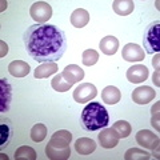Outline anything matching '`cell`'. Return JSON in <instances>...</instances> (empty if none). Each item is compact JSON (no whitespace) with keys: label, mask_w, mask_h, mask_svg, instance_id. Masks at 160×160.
<instances>
[{"label":"cell","mask_w":160,"mask_h":160,"mask_svg":"<svg viewBox=\"0 0 160 160\" xmlns=\"http://www.w3.org/2000/svg\"><path fill=\"white\" fill-rule=\"evenodd\" d=\"M23 42L28 55L39 63H56L67 49V38L52 24H35L24 32Z\"/></svg>","instance_id":"obj_1"},{"label":"cell","mask_w":160,"mask_h":160,"mask_svg":"<svg viewBox=\"0 0 160 160\" xmlns=\"http://www.w3.org/2000/svg\"><path fill=\"white\" fill-rule=\"evenodd\" d=\"M109 123V115L102 103L91 102L82 111V126L86 131L93 132L106 128Z\"/></svg>","instance_id":"obj_2"},{"label":"cell","mask_w":160,"mask_h":160,"mask_svg":"<svg viewBox=\"0 0 160 160\" xmlns=\"http://www.w3.org/2000/svg\"><path fill=\"white\" fill-rule=\"evenodd\" d=\"M143 44L147 53H155L160 51V23H151L143 38Z\"/></svg>","instance_id":"obj_3"},{"label":"cell","mask_w":160,"mask_h":160,"mask_svg":"<svg viewBox=\"0 0 160 160\" xmlns=\"http://www.w3.org/2000/svg\"><path fill=\"white\" fill-rule=\"evenodd\" d=\"M29 15L38 24H46L52 18V7L47 2H36L29 8Z\"/></svg>","instance_id":"obj_4"},{"label":"cell","mask_w":160,"mask_h":160,"mask_svg":"<svg viewBox=\"0 0 160 160\" xmlns=\"http://www.w3.org/2000/svg\"><path fill=\"white\" fill-rule=\"evenodd\" d=\"M98 89L91 83H82L73 91V100L78 103H88L96 98Z\"/></svg>","instance_id":"obj_5"},{"label":"cell","mask_w":160,"mask_h":160,"mask_svg":"<svg viewBox=\"0 0 160 160\" xmlns=\"http://www.w3.org/2000/svg\"><path fill=\"white\" fill-rule=\"evenodd\" d=\"M144 56H146V53H144V49L138 46V44H133V43H128L126 46L123 47V51H122V58L124 60H127V62H142L144 60Z\"/></svg>","instance_id":"obj_6"},{"label":"cell","mask_w":160,"mask_h":160,"mask_svg":"<svg viewBox=\"0 0 160 160\" xmlns=\"http://www.w3.org/2000/svg\"><path fill=\"white\" fill-rule=\"evenodd\" d=\"M136 142L142 147L148 149H155L159 147V136L148 129H142L136 133Z\"/></svg>","instance_id":"obj_7"},{"label":"cell","mask_w":160,"mask_h":160,"mask_svg":"<svg viewBox=\"0 0 160 160\" xmlns=\"http://www.w3.org/2000/svg\"><path fill=\"white\" fill-rule=\"evenodd\" d=\"M0 87H2V91H0V111L7 112L12 102V87L7 79H0Z\"/></svg>","instance_id":"obj_8"},{"label":"cell","mask_w":160,"mask_h":160,"mask_svg":"<svg viewBox=\"0 0 160 160\" xmlns=\"http://www.w3.org/2000/svg\"><path fill=\"white\" fill-rule=\"evenodd\" d=\"M156 96V92L155 89L148 87V86H144V87H138L136 89H133L132 92V100L136 104H147L149 102H152Z\"/></svg>","instance_id":"obj_9"},{"label":"cell","mask_w":160,"mask_h":160,"mask_svg":"<svg viewBox=\"0 0 160 160\" xmlns=\"http://www.w3.org/2000/svg\"><path fill=\"white\" fill-rule=\"evenodd\" d=\"M148 75H149V72L146 66L136 64V66H132L131 68H128L127 79H128V82H131L133 84H139V83H143L144 80H147Z\"/></svg>","instance_id":"obj_10"},{"label":"cell","mask_w":160,"mask_h":160,"mask_svg":"<svg viewBox=\"0 0 160 160\" xmlns=\"http://www.w3.org/2000/svg\"><path fill=\"white\" fill-rule=\"evenodd\" d=\"M72 142V133L67 131V129H60V131L55 132L51 139H49V144L55 148H66L69 147Z\"/></svg>","instance_id":"obj_11"},{"label":"cell","mask_w":160,"mask_h":160,"mask_svg":"<svg viewBox=\"0 0 160 160\" xmlns=\"http://www.w3.org/2000/svg\"><path fill=\"white\" fill-rule=\"evenodd\" d=\"M99 143L103 148H113L118 146L119 136L118 133L113 131V128H104L102 132L98 135Z\"/></svg>","instance_id":"obj_12"},{"label":"cell","mask_w":160,"mask_h":160,"mask_svg":"<svg viewBox=\"0 0 160 160\" xmlns=\"http://www.w3.org/2000/svg\"><path fill=\"white\" fill-rule=\"evenodd\" d=\"M62 75H63V78L71 84V86H73L75 83H79L80 80H83L84 71L79 66H76V64H69V66H67L66 68H64Z\"/></svg>","instance_id":"obj_13"},{"label":"cell","mask_w":160,"mask_h":160,"mask_svg":"<svg viewBox=\"0 0 160 160\" xmlns=\"http://www.w3.org/2000/svg\"><path fill=\"white\" fill-rule=\"evenodd\" d=\"M8 71L15 78H24L29 73L31 68H29V64L23 62V60H13V62L9 63Z\"/></svg>","instance_id":"obj_14"},{"label":"cell","mask_w":160,"mask_h":160,"mask_svg":"<svg viewBox=\"0 0 160 160\" xmlns=\"http://www.w3.org/2000/svg\"><path fill=\"white\" fill-rule=\"evenodd\" d=\"M46 155L52 160H66L71 156V148H55L48 143L46 147Z\"/></svg>","instance_id":"obj_15"},{"label":"cell","mask_w":160,"mask_h":160,"mask_svg":"<svg viewBox=\"0 0 160 160\" xmlns=\"http://www.w3.org/2000/svg\"><path fill=\"white\" fill-rule=\"evenodd\" d=\"M75 149L80 155H89L96 149V143L89 138H80L75 143Z\"/></svg>","instance_id":"obj_16"},{"label":"cell","mask_w":160,"mask_h":160,"mask_svg":"<svg viewBox=\"0 0 160 160\" xmlns=\"http://www.w3.org/2000/svg\"><path fill=\"white\" fill-rule=\"evenodd\" d=\"M89 22V13L83 8H78L71 13V24L76 28L86 27Z\"/></svg>","instance_id":"obj_17"},{"label":"cell","mask_w":160,"mask_h":160,"mask_svg":"<svg viewBox=\"0 0 160 160\" xmlns=\"http://www.w3.org/2000/svg\"><path fill=\"white\" fill-rule=\"evenodd\" d=\"M118 48H119V40L115 36H106L100 42V49H102L104 55H108V56L116 53Z\"/></svg>","instance_id":"obj_18"},{"label":"cell","mask_w":160,"mask_h":160,"mask_svg":"<svg viewBox=\"0 0 160 160\" xmlns=\"http://www.w3.org/2000/svg\"><path fill=\"white\" fill-rule=\"evenodd\" d=\"M58 71V64L55 62H49V63H42L40 66L35 69V78L36 79H44V78H48L51 75L56 73Z\"/></svg>","instance_id":"obj_19"},{"label":"cell","mask_w":160,"mask_h":160,"mask_svg":"<svg viewBox=\"0 0 160 160\" xmlns=\"http://www.w3.org/2000/svg\"><path fill=\"white\" fill-rule=\"evenodd\" d=\"M102 99H103L104 103L111 104L112 106V104H116V103L120 102V99H122V93H120V91L116 87L108 86L102 91Z\"/></svg>","instance_id":"obj_20"},{"label":"cell","mask_w":160,"mask_h":160,"mask_svg":"<svg viewBox=\"0 0 160 160\" xmlns=\"http://www.w3.org/2000/svg\"><path fill=\"white\" fill-rule=\"evenodd\" d=\"M112 7L115 13L120 15V16H127V15H129L133 11L135 3L132 0H115Z\"/></svg>","instance_id":"obj_21"},{"label":"cell","mask_w":160,"mask_h":160,"mask_svg":"<svg viewBox=\"0 0 160 160\" xmlns=\"http://www.w3.org/2000/svg\"><path fill=\"white\" fill-rule=\"evenodd\" d=\"M113 131L118 133L119 139H124V138H128L129 135H131V124H129L128 122H126V120H119V122H116L112 126Z\"/></svg>","instance_id":"obj_22"},{"label":"cell","mask_w":160,"mask_h":160,"mask_svg":"<svg viewBox=\"0 0 160 160\" xmlns=\"http://www.w3.org/2000/svg\"><path fill=\"white\" fill-rule=\"evenodd\" d=\"M126 160H148L151 159V153L140 148H129L124 155Z\"/></svg>","instance_id":"obj_23"},{"label":"cell","mask_w":160,"mask_h":160,"mask_svg":"<svg viewBox=\"0 0 160 160\" xmlns=\"http://www.w3.org/2000/svg\"><path fill=\"white\" fill-rule=\"evenodd\" d=\"M36 159V152L32 147L23 146L16 149L15 152V160H35Z\"/></svg>","instance_id":"obj_24"},{"label":"cell","mask_w":160,"mask_h":160,"mask_svg":"<svg viewBox=\"0 0 160 160\" xmlns=\"http://www.w3.org/2000/svg\"><path fill=\"white\" fill-rule=\"evenodd\" d=\"M47 136V127L42 123H38L31 128V139L35 143H40L43 142Z\"/></svg>","instance_id":"obj_25"},{"label":"cell","mask_w":160,"mask_h":160,"mask_svg":"<svg viewBox=\"0 0 160 160\" xmlns=\"http://www.w3.org/2000/svg\"><path fill=\"white\" fill-rule=\"evenodd\" d=\"M51 86H52V88L55 89V91H58V92H66L72 87L71 84L63 78L62 73L56 75V76L51 80Z\"/></svg>","instance_id":"obj_26"},{"label":"cell","mask_w":160,"mask_h":160,"mask_svg":"<svg viewBox=\"0 0 160 160\" xmlns=\"http://www.w3.org/2000/svg\"><path fill=\"white\" fill-rule=\"evenodd\" d=\"M98 60H99V53H98V51H95V49H86V51L83 52L82 62L84 66L91 67L98 63Z\"/></svg>","instance_id":"obj_27"},{"label":"cell","mask_w":160,"mask_h":160,"mask_svg":"<svg viewBox=\"0 0 160 160\" xmlns=\"http://www.w3.org/2000/svg\"><path fill=\"white\" fill-rule=\"evenodd\" d=\"M0 133H2V139H0V147L7 146L9 139L12 138V128L9 127V124L3 123L0 126Z\"/></svg>","instance_id":"obj_28"}]
</instances>
